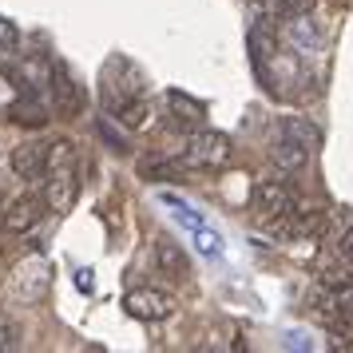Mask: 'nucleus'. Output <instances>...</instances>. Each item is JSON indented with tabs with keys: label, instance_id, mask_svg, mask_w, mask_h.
Returning <instances> with one entry per match:
<instances>
[{
	"label": "nucleus",
	"instance_id": "nucleus-1",
	"mask_svg": "<svg viewBox=\"0 0 353 353\" xmlns=\"http://www.w3.org/2000/svg\"><path fill=\"white\" fill-rule=\"evenodd\" d=\"M44 207L52 214H68L80 194V167H76V143L52 139L44 143Z\"/></svg>",
	"mask_w": 353,
	"mask_h": 353
},
{
	"label": "nucleus",
	"instance_id": "nucleus-2",
	"mask_svg": "<svg viewBox=\"0 0 353 353\" xmlns=\"http://www.w3.org/2000/svg\"><path fill=\"white\" fill-rule=\"evenodd\" d=\"M314 147H318V128L310 123V119H298V115H290L282 119L278 128H274V139H270V159L282 167V171H302L310 155H314Z\"/></svg>",
	"mask_w": 353,
	"mask_h": 353
},
{
	"label": "nucleus",
	"instance_id": "nucleus-3",
	"mask_svg": "<svg viewBox=\"0 0 353 353\" xmlns=\"http://www.w3.org/2000/svg\"><path fill=\"white\" fill-rule=\"evenodd\" d=\"M234 155V147L223 131H207L199 128L191 131V139L183 147V167H199V171H214V167H226Z\"/></svg>",
	"mask_w": 353,
	"mask_h": 353
},
{
	"label": "nucleus",
	"instance_id": "nucleus-4",
	"mask_svg": "<svg viewBox=\"0 0 353 353\" xmlns=\"http://www.w3.org/2000/svg\"><path fill=\"white\" fill-rule=\"evenodd\" d=\"M294 207H298V194H294V187H290L286 179H262L254 187V210L262 219H270L274 226L278 223L286 226Z\"/></svg>",
	"mask_w": 353,
	"mask_h": 353
},
{
	"label": "nucleus",
	"instance_id": "nucleus-5",
	"mask_svg": "<svg viewBox=\"0 0 353 353\" xmlns=\"http://www.w3.org/2000/svg\"><path fill=\"white\" fill-rule=\"evenodd\" d=\"M52 286V266H48V258H24L17 270H12V278H8V290H12V298L17 302H40L44 294H48Z\"/></svg>",
	"mask_w": 353,
	"mask_h": 353
},
{
	"label": "nucleus",
	"instance_id": "nucleus-6",
	"mask_svg": "<svg viewBox=\"0 0 353 353\" xmlns=\"http://www.w3.org/2000/svg\"><path fill=\"white\" fill-rule=\"evenodd\" d=\"M123 310H128L131 318H139V321H167V318H175L179 298L167 294V290L139 286V290H131L128 298H123Z\"/></svg>",
	"mask_w": 353,
	"mask_h": 353
},
{
	"label": "nucleus",
	"instance_id": "nucleus-7",
	"mask_svg": "<svg viewBox=\"0 0 353 353\" xmlns=\"http://www.w3.org/2000/svg\"><path fill=\"white\" fill-rule=\"evenodd\" d=\"M52 103H56V115H64V119H80L83 115V88L68 72L64 60L52 64Z\"/></svg>",
	"mask_w": 353,
	"mask_h": 353
},
{
	"label": "nucleus",
	"instance_id": "nucleus-8",
	"mask_svg": "<svg viewBox=\"0 0 353 353\" xmlns=\"http://www.w3.org/2000/svg\"><path fill=\"white\" fill-rule=\"evenodd\" d=\"M44 194H20V199H12L8 203V210H4V230L8 234H28V230H36V223L44 219Z\"/></svg>",
	"mask_w": 353,
	"mask_h": 353
},
{
	"label": "nucleus",
	"instance_id": "nucleus-9",
	"mask_svg": "<svg viewBox=\"0 0 353 353\" xmlns=\"http://www.w3.org/2000/svg\"><path fill=\"white\" fill-rule=\"evenodd\" d=\"M155 266H159V274L171 278V282H191V258H187V250L175 246L171 239L155 242Z\"/></svg>",
	"mask_w": 353,
	"mask_h": 353
},
{
	"label": "nucleus",
	"instance_id": "nucleus-10",
	"mask_svg": "<svg viewBox=\"0 0 353 353\" xmlns=\"http://www.w3.org/2000/svg\"><path fill=\"white\" fill-rule=\"evenodd\" d=\"M12 171H17L20 179H28V183H36V179L44 175V143H20L12 147Z\"/></svg>",
	"mask_w": 353,
	"mask_h": 353
},
{
	"label": "nucleus",
	"instance_id": "nucleus-11",
	"mask_svg": "<svg viewBox=\"0 0 353 353\" xmlns=\"http://www.w3.org/2000/svg\"><path fill=\"white\" fill-rule=\"evenodd\" d=\"M171 112H175L179 123H187V128H203V119H207V108H203L199 99L183 96V92H171Z\"/></svg>",
	"mask_w": 353,
	"mask_h": 353
},
{
	"label": "nucleus",
	"instance_id": "nucleus-12",
	"mask_svg": "<svg viewBox=\"0 0 353 353\" xmlns=\"http://www.w3.org/2000/svg\"><path fill=\"white\" fill-rule=\"evenodd\" d=\"M8 115H12V123H20V128H44V123H48V108H40L36 99L12 103V108H8Z\"/></svg>",
	"mask_w": 353,
	"mask_h": 353
},
{
	"label": "nucleus",
	"instance_id": "nucleus-13",
	"mask_svg": "<svg viewBox=\"0 0 353 353\" xmlns=\"http://www.w3.org/2000/svg\"><path fill=\"white\" fill-rule=\"evenodd\" d=\"M119 119H123V123H128L131 131L147 128V119H151V103H147V96H135V99H128V103L119 108Z\"/></svg>",
	"mask_w": 353,
	"mask_h": 353
},
{
	"label": "nucleus",
	"instance_id": "nucleus-14",
	"mask_svg": "<svg viewBox=\"0 0 353 353\" xmlns=\"http://www.w3.org/2000/svg\"><path fill=\"white\" fill-rule=\"evenodd\" d=\"M274 48H278V40H274L266 28H254V32H250V52H254V64H258V68H262V64L274 56Z\"/></svg>",
	"mask_w": 353,
	"mask_h": 353
},
{
	"label": "nucleus",
	"instance_id": "nucleus-15",
	"mask_svg": "<svg viewBox=\"0 0 353 353\" xmlns=\"http://www.w3.org/2000/svg\"><path fill=\"white\" fill-rule=\"evenodd\" d=\"M274 8H278L282 20H305L318 8V0H274Z\"/></svg>",
	"mask_w": 353,
	"mask_h": 353
},
{
	"label": "nucleus",
	"instance_id": "nucleus-16",
	"mask_svg": "<svg viewBox=\"0 0 353 353\" xmlns=\"http://www.w3.org/2000/svg\"><path fill=\"white\" fill-rule=\"evenodd\" d=\"M139 175L143 179H179L183 175V159L179 163H143V167H139Z\"/></svg>",
	"mask_w": 353,
	"mask_h": 353
},
{
	"label": "nucleus",
	"instance_id": "nucleus-17",
	"mask_svg": "<svg viewBox=\"0 0 353 353\" xmlns=\"http://www.w3.org/2000/svg\"><path fill=\"white\" fill-rule=\"evenodd\" d=\"M337 254L345 258V262H353V223H350V230L341 234V242H337Z\"/></svg>",
	"mask_w": 353,
	"mask_h": 353
}]
</instances>
